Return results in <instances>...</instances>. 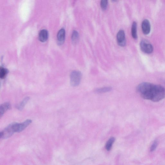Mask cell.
<instances>
[{
  "instance_id": "6da1fadb",
  "label": "cell",
  "mask_w": 165,
  "mask_h": 165,
  "mask_svg": "<svg viewBox=\"0 0 165 165\" xmlns=\"http://www.w3.org/2000/svg\"><path fill=\"white\" fill-rule=\"evenodd\" d=\"M154 85L148 82L140 84L137 88V90L143 99L151 100L152 92Z\"/></svg>"
},
{
  "instance_id": "7a4b0ae2",
  "label": "cell",
  "mask_w": 165,
  "mask_h": 165,
  "mask_svg": "<svg viewBox=\"0 0 165 165\" xmlns=\"http://www.w3.org/2000/svg\"><path fill=\"white\" fill-rule=\"evenodd\" d=\"M165 97V89L161 85H156L155 94L151 101L157 102L163 99Z\"/></svg>"
},
{
  "instance_id": "3957f363",
  "label": "cell",
  "mask_w": 165,
  "mask_h": 165,
  "mask_svg": "<svg viewBox=\"0 0 165 165\" xmlns=\"http://www.w3.org/2000/svg\"><path fill=\"white\" fill-rule=\"evenodd\" d=\"M82 74L78 71H72L70 74V84L72 86L75 87L80 84Z\"/></svg>"
},
{
  "instance_id": "277c9868",
  "label": "cell",
  "mask_w": 165,
  "mask_h": 165,
  "mask_svg": "<svg viewBox=\"0 0 165 165\" xmlns=\"http://www.w3.org/2000/svg\"><path fill=\"white\" fill-rule=\"evenodd\" d=\"M15 133L14 128V123L9 125L0 133V137L6 139L11 137Z\"/></svg>"
},
{
  "instance_id": "5b68a950",
  "label": "cell",
  "mask_w": 165,
  "mask_h": 165,
  "mask_svg": "<svg viewBox=\"0 0 165 165\" xmlns=\"http://www.w3.org/2000/svg\"><path fill=\"white\" fill-rule=\"evenodd\" d=\"M141 49L142 51L146 54H151L153 51V47L147 40H143L140 43Z\"/></svg>"
},
{
  "instance_id": "8992f818",
  "label": "cell",
  "mask_w": 165,
  "mask_h": 165,
  "mask_svg": "<svg viewBox=\"0 0 165 165\" xmlns=\"http://www.w3.org/2000/svg\"><path fill=\"white\" fill-rule=\"evenodd\" d=\"M32 122L31 120L27 119L21 123H14V128L15 132L19 133L22 132L31 124Z\"/></svg>"
},
{
  "instance_id": "52a82bcc",
  "label": "cell",
  "mask_w": 165,
  "mask_h": 165,
  "mask_svg": "<svg viewBox=\"0 0 165 165\" xmlns=\"http://www.w3.org/2000/svg\"><path fill=\"white\" fill-rule=\"evenodd\" d=\"M118 43L122 47L125 46L126 44L125 34L123 30H119L117 35Z\"/></svg>"
},
{
  "instance_id": "ba28073f",
  "label": "cell",
  "mask_w": 165,
  "mask_h": 165,
  "mask_svg": "<svg viewBox=\"0 0 165 165\" xmlns=\"http://www.w3.org/2000/svg\"><path fill=\"white\" fill-rule=\"evenodd\" d=\"M58 43L59 45H62L64 43L65 38V30L62 28L60 29L57 34Z\"/></svg>"
},
{
  "instance_id": "9c48e42d",
  "label": "cell",
  "mask_w": 165,
  "mask_h": 165,
  "mask_svg": "<svg viewBox=\"0 0 165 165\" xmlns=\"http://www.w3.org/2000/svg\"><path fill=\"white\" fill-rule=\"evenodd\" d=\"M142 28L143 32L145 35L148 34L151 30V25L149 21L145 19L142 22Z\"/></svg>"
},
{
  "instance_id": "30bf717a",
  "label": "cell",
  "mask_w": 165,
  "mask_h": 165,
  "mask_svg": "<svg viewBox=\"0 0 165 165\" xmlns=\"http://www.w3.org/2000/svg\"><path fill=\"white\" fill-rule=\"evenodd\" d=\"M48 36V31L46 29L41 30L39 34V39L41 42H45L47 40Z\"/></svg>"
},
{
  "instance_id": "8fae6325",
  "label": "cell",
  "mask_w": 165,
  "mask_h": 165,
  "mask_svg": "<svg viewBox=\"0 0 165 165\" xmlns=\"http://www.w3.org/2000/svg\"><path fill=\"white\" fill-rule=\"evenodd\" d=\"M11 108L10 103L8 102L5 103L0 106V117L1 118L5 113Z\"/></svg>"
},
{
  "instance_id": "7c38bea8",
  "label": "cell",
  "mask_w": 165,
  "mask_h": 165,
  "mask_svg": "<svg viewBox=\"0 0 165 165\" xmlns=\"http://www.w3.org/2000/svg\"><path fill=\"white\" fill-rule=\"evenodd\" d=\"M30 99L29 97L27 96L17 106V108L20 111H22L25 107L26 104Z\"/></svg>"
},
{
  "instance_id": "4fadbf2b",
  "label": "cell",
  "mask_w": 165,
  "mask_h": 165,
  "mask_svg": "<svg viewBox=\"0 0 165 165\" xmlns=\"http://www.w3.org/2000/svg\"><path fill=\"white\" fill-rule=\"evenodd\" d=\"M137 22L135 21L133 22L132 27L131 33L133 38L134 39H137Z\"/></svg>"
},
{
  "instance_id": "5bb4252c",
  "label": "cell",
  "mask_w": 165,
  "mask_h": 165,
  "mask_svg": "<svg viewBox=\"0 0 165 165\" xmlns=\"http://www.w3.org/2000/svg\"><path fill=\"white\" fill-rule=\"evenodd\" d=\"M79 39V34L76 30H74L73 31L71 36L72 41L73 44H76L78 42Z\"/></svg>"
},
{
  "instance_id": "9a60e30c",
  "label": "cell",
  "mask_w": 165,
  "mask_h": 165,
  "mask_svg": "<svg viewBox=\"0 0 165 165\" xmlns=\"http://www.w3.org/2000/svg\"><path fill=\"white\" fill-rule=\"evenodd\" d=\"M112 90V88L111 87H106L100 88L97 89L95 91L96 93L101 94L105 93L111 91Z\"/></svg>"
},
{
  "instance_id": "2e32d148",
  "label": "cell",
  "mask_w": 165,
  "mask_h": 165,
  "mask_svg": "<svg viewBox=\"0 0 165 165\" xmlns=\"http://www.w3.org/2000/svg\"><path fill=\"white\" fill-rule=\"evenodd\" d=\"M115 140V139L114 137H111L108 141L106 146V148L107 150L109 151L111 150Z\"/></svg>"
},
{
  "instance_id": "e0dca14e",
  "label": "cell",
  "mask_w": 165,
  "mask_h": 165,
  "mask_svg": "<svg viewBox=\"0 0 165 165\" xmlns=\"http://www.w3.org/2000/svg\"><path fill=\"white\" fill-rule=\"evenodd\" d=\"M8 73V70L3 67H1L0 69V78H4Z\"/></svg>"
},
{
  "instance_id": "ac0fdd59",
  "label": "cell",
  "mask_w": 165,
  "mask_h": 165,
  "mask_svg": "<svg viewBox=\"0 0 165 165\" xmlns=\"http://www.w3.org/2000/svg\"><path fill=\"white\" fill-rule=\"evenodd\" d=\"M108 2L107 0H102L101 1L100 6L103 10H106L107 7Z\"/></svg>"
},
{
  "instance_id": "d6986e66",
  "label": "cell",
  "mask_w": 165,
  "mask_h": 165,
  "mask_svg": "<svg viewBox=\"0 0 165 165\" xmlns=\"http://www.w3.org/2000/svg\"><path fill=\"white\" fill-rule=\"evenodd\" d=\"M158 145V142L157 141H155L152 144L150 148V151L152 152L154 151L157 147Z\"/></svg>"
}]
</instances>
